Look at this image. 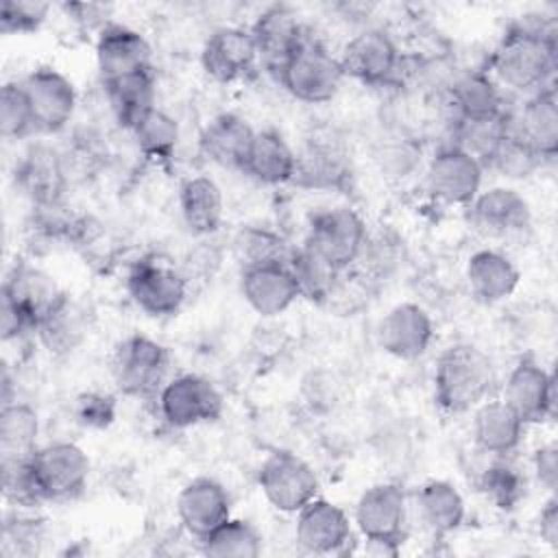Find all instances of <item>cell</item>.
<instances>
[{
	"label": "cell",
	"instance_id": "cell-1",
	"mask_svg": "<svg viewBox=\"0 0 558 558\" xmlns=\"http://www.w3.org/2000/svg\"><path fill=\"white\" fill-rule=\"evenodd\" d=\"M556 65V28L541 20H521L499 39L488 61V74L501 89L527 98L554 85Z\"/></svg>",
	"mask_w": 558,
	"mask_h": 558
},
{
	"label": "cell",
	"instance_id": "cell-2",
	"mask_svg": "<svg viewBox=\"0 0 558 558\" xmlns=\"http://www.w3.org/2000/svg\"><path fill=\"white\" fill-rule=\"evenodd\" d=\"M497 384L493 360L475 344H451L434 368V401L447 414H464L486 401Z\"/></svg>",
	"mask_w": 558,
	"mask_h": 558
},
{
	"label": "cell",
	"instance_id": "cell-3",
	"mask_svg": "<svg viewBox=\"0 0 558 558\" xmlns=\"http://www.w3.org/2000/svg\"><path fill=\"white\" fill-rule=\"evenodd\" d=\"M275 76L292 98L307 105H320L338 94L344 72L340 59L320 39L305 33Z\"/></svg>",
	"mask_w": 558,
	"mask_h": 558
},
{
	"label": "cell",
	"instance_id": "cell-4",
	"mask_svg": "<svg viewBox=\"0 0 558 558\" xmlns=\"http://www.w3.org/2000/svg\"><path fill=\"white\" fill-rule=\"evenodd\" d=\"M168 349L144 333H129L116 342L109 355V373L122 395L157 397L166 384Z\"/></svg>",
	"mask_w": 558,
	"mask_h": 558
},
{
	"label": "cell",
	"instance_id": "cell-5",
	"mask_svg": "<svg viewBox=\"0 0 558 558\" xmlns=\"http://www.w3.org/2000/svg\"><path fill=\"white\" fill-rule=\"evenodd\" d=\"M353 521L366 543L377 547V554L397 556L408 523V501L403 488L392 482L368 486L355 504Z\"/></svg>",
	"mask_w": 558,
	"mask_h": 558
},
{
	"label": "cell",
	"instance_id": "cell-6",
	"mask_svg": "<svg viewBox=\"0 0 558 558\" xmlns=\"http://www.w3.org/2000/svg\"><path fill=\"white\" fill-rule=\"evenodd\" d=\"M131 301L148 316L163 318L181 310L190 292L187 275L159 255L137 259L126 275Z\"/></svg>",
	"mask_w": 558,
	"mask_h": 558
},
{
	"label": "cell",
	"instance_id": "cell-7",
	"mask_svg": "<svg viewBox=\"0 0 558 558\" xmlns=\"http://www.w3.org/2000/svg\"><path fill=\"white\" fill-rule=\"evenodd\" d=\"M366 242L368 233L362 216L351 207H331L312 218L303 244L323 257L331 268L344 272L357 264Z\"/></svg>",
	"mask_w": 558,
	"mask_h": 558
},
{
	"label": "cell",
	"instance_id": "cell-8",
	"mask_svg": "<svg viewBox=\"0 0 558 558\" xmlns=\"http://www.w3.org/2000/svg\"><path fill=\"white\" fill-rule=\"evenodd\" d=\"M31 475L41 501L72 499L87 486L92 462L87 453L70 440L37 447L28 460Z\"/></svg>",
	"mask_w": 558,
	"mask_h": 558
},
{
	"label": "cell",
	"instance_id": "cell-9",
	"mask_svg": "<svg viewBox=\"0 0 558 558\" xmlns=\"http://www.w3.org/2000/svg\"><path fill=\"white\" fill-rule=\"evenodd\" d=\"M257 486L264 499L283 514H296L318 497L316 471L292 451H272L257 471Z\"/></svg>",
	"mask_w": 558,
	"mask_h": 558
},
{
	"label": "cell",
	"instance_id": "cell-10",
	"mask_svg": "<svg viewBox=\"0 0 558 558\" xmlns=\"http://www.w3.org/2000/svg\"><path fill=\"white\" fill-rule=\"evenodd\" d=\"M157 414L172 429L211 423L222 414V395L201 375L183 373L168 379L157 392Z\"/></svg>",
	"mask_w": 558,
	"mask_h": 558
},
{
	"label": "cell",
	"instance_id": "cell-11",
	"mask_svg": "<svg viewBox=\"0 0 558 558\" xmlns=\"http://www.w3.org/2000/svg\"><path fill=\"white\" fill-rule=\"evenodd\" d=\"M466 218L473 231L488 240H514L532 227L530 203L506 185L480 192L466 205Z\"/></svg>",
	"mask_w": 558,
	"mask_h": 558
},
{
	"label": "cell",
	"instance_id": "cell-12",
	"mask_svg": "<svg viewBox=\"0 0 558 558\" xmlns=\"http://www.w3.org/2000/svg\"><path fill=\"white\" fill-rule=\"evenodd\" d=\"M351 179V159L344 142L329 129L312 131L296 153L292 183L316 190H342Z\"/></svg>",
	"mask_w": 558,
	"mask_h": 558
},
{
	"label": "cell",
	"instance_id": "cell-13",
	"mask_svg": "<svg viewBox=\"0 0 558 558\" xmlns=\"http://www.w3.org/2000/svg\"><path fill=\"white\" fill-rule=\"evenodd\" d=\"M482 177L484 166L449 142L432 155L425 170V187L442 205L466 207L482 192Z\"/></svg>",
	"mask_w": 558,
	"mask_h": 558
},
{
	"label": "cell",
	"instance_id": "cell-14",
	"mask_svg": "<svg viewBox=\"0 0 558 558\" xmlns=\"http://www.w3.org/2000/svg\"><path fill=\"white\" fill-rule=\"evenodd\" d=\"M344 76H353L364 85H388L401 68V52L395 39L381 28H364L355 33L340 52Z\"/></svg>",
	"mask_w": 558,
	"mask_h": 558
},
{
	"label": "cell",
	"instance_id": "cell-15",
	"mask_svg": "<svg viewBox=\"0 0 558 558\" xmlns=\"http://www.w3.org/2000/svg\"><path fill=\"white\" fill-rule=\"evenodd\" d=\"M20 83L33 111L35 131L57 133L70 124L76 111V89L65 74L41 65L28 72Z\"/></svg>",
	"mask_w": 558,
	"mask_h": 558
},
{
	"label": "cell",
	"instance_id": "cell-16",
	"mask_svg": "<svg viewBox=\"0 0 558 558\" xmlns=\"http://www.w3.org/2000/svg\"><path fill=\"white\" fill-rule=\"evenodd\" d=\"M525 425L545 423L556 412V377L532 357H521L504 381L501 397Z\"/></svg>",
	"mask_w": 558,
	"mask_h": 558
},
{
	"label": "cell",
	"instance_id": "cell-17",
	"mask_svg": "<svg viewBox=\"0 0 558 558\" xmlns=\"http://www.w3.org/2000/svg\"><path fill=\"white\" fill-rule=\"evenodd\" d=\"M63 296L65 292L59 290L50 275L26 262H17L2 286V303L11 305L33 333Z\"/></svg>",
	"mask_w": 558,
	"mask_h": 558
},
{
	"label": "cell",
	"instance_id": "cell-18",
	"mask_svg": "<svg viewBox=\"0 0 558 558\" xmlns=\"http://www.w3.org/2000/svg\"><path fill=\"white\" fill-rule=\"evenodd\" d=\"M259 61L255 41L248 28L222 26L216 28L203 44L201 63L207 76L218 83H235L246 78Z\"/></svg>",
	"mask_w": 558,
	"mask_h": 558
},
{
	"label": "cell",
	"instance_id": "cell-19",
	"mask_svg": "<svg viewBox=\"0 0 558 558\" xmlns=\"http://www.w3.org/2000/svg\"><path fill=\"white\" fill-rule=\"evenodd\" d=\"M240 290L248 307L259 316H279L301 296L288 259L242 268Z\"/></svg>",
	"mask_w": 558,
	"mask_h": 558
},
{
	"label": "cell",
	"instance_id": "cell-20",
	"mask_svg": "<svg viewBox=\"0 0 558 558\" xmlns=\"http://www.w3.org/2000/svg\"><path fill=\"white\" fill-rule=\"evenodd\" d=\"M177 519L196 541H203L231 517V499L225 486L211 477H194L177 495Z\"/></svg>",
	"mask_w": 558,
	"mask_h": 558
},
{
	"label": "cell",
	"instance_id": "cell-21",
	"mask_svg": "<svg viewBox=\"0 0 558 558\" xmlns=\"http://www.w3.org/2000/svg\"><path fill=\"white\" fill-rule=\"evenodd\" d=\"M296 543L310 554H342L353 538L347 512L329 499L316 497L296 512Z\"/></svg>",
	"mask_w": 558,
	"mask_h": 558
},
{
	"label": "cell",
	"instance_id": "cell-22",
	"mask_svg": "<svg viewBox=\"0 0 558 558\" xmlns=\"http://www.w3.org/2000/svg\"><path fill=\"white\" fill-rule=\"evenodd\" d=\"M508 126L519 135L543 161H551L558 153V100L556 87H545L525 98L517 109H508Z\"/></svg>",
	"mask_w": 558,
	"mask_h": 558
},
{
	"label": "cell",
	"instance_id": "cell-23",
	"mask_svg": "<svg viewBox=\"0 0 558 558\" xmlns=\"http://www.w3.org/2000/svg\"><path fill=\"white\" fill-rule=\"evenodd\" d=\"M377 338L392 357L416 360L425 355L434 340V323L418 303H399L379 320Z\"/></svg>",
	"mask_w": 558,
	"mask_h": 558
},
{
	"label": "cell",
	"instance_id": "cell-24",
	"mask_svg": "<svg viewBox=\"0 0 558 558\" xmlns=\"http://www.w3.org/2000/svg\"><path fill=\"white\" fill-rule=\"evenodd\" d=\"M96 65L100 81L153 68L146 37L122 24H105L96 39Z\"/></svg>",
	"mask_w": 558,
	"mask_h": 558
},
{
	"label": "cell",
	"instance_id": "cell-25",
	"mask_svg": "<svg viewBox=\"0 0 558 558\" xmlns=\"http://www.w3.org/2000/svg\"><path fill=\"white\" fill-rule=\"evenodd\" d=\"M248 33L255 41L259 61L277 74L286 59L296 50L307 31L301 26L292 9L275 4L257 15Z\"/></svg>",
	"mask_w": 558,
	"mask_h": 558
},
{
	"label": "cell",
	"instance_id": "cell-26",
	"mask_svg": "<svg viewBox=\"0 0 558 558\" xmlns=\"http://www.w3.org/2000/svg\"><path fill=\"white\" fill-rule=\"evenodd\" d=\"M525 427L504 399H486L473 410V442L486 456H510L517 451Z\"/></svg>",
	"mask_w": 558,
	"mask_h": 558
},
{
	"label": "cell",
	"instance_id": "cell-27",
	"mask_svg": "<svg viewBox=\"0 0 558 558\" xmlns=\"http://www.w3.org/2000/svg\"><path fill=\"white\" fill-rule=\"evenodd\" d=\"M471 294L482 303H499L514 294L521 281V272L510 255L499 248L475 251L464 270Z\"/></svg>",
	"mask_w": 558,
	"mask_h": 558
},
{
	"label": "cell",
	"instance_id": "cell-28",
	"mask_svg": "<svg viewBox=\"0 0 558 558\" xmlns=\"http://www.w3.org/2000/svg\"><path fill=\"white\" fill-rule=\"evenodd\" d=\"M240 170L262 185L292 183L296 170V153L281 133L272 129L255 131Z\"/></svg>",
	"mask_w": 558,
	"mask_h": 558
},
{
	"label": "cell",
	"instance_id": "cell-29",
	"mask_svg": "<svg viewBox=\"0 0 558 558\" xmlns=\"http://www.w3.org/2000/svg\"><path fill=\"white\" fill-rule=\"evenodd\" d=\"M255 129L238 113H220L211 118L198 137V148L205 159L222 168H242Z\"/></svg>",
	"mask_w": 558,
	"mask_h": 558
},
{
	"label": "cell",
	"instance_id": "cell-30",
	"mask_svg": "<svg viewBox=\"0 0 558 558\" xmlns=\"http://www.w3.org/2000/svg\"><path fill=\"white\" fill-rule=\"evenodd\" d=\"M15 179L33 203L39 207H54L65 185L63 159L48 146H33L24 153Z\"/></svg>",
	"mask_w": 558,
	"mask_h": 558
},
{
	"label": "cell",
	"instance_id": "cell-31",
	"mask_svg": "<svg viewBox=\"0 0 558 558\" xmlns=\"http://www.w3.org/2000/svg\"><path fill=\"white\" fill-rule=\"evenodd\" d=\"M179 209L194 235H214L225 220V196L218 183L205 174L190 177L179 187Z\"/></svg>",
	"mask_w": 558,
	"mask_h": 558
},
{
	"label": "cell",
	"instance_id": "cell-32",
	"mask_svg": "<svg viewBox=\"0 0 558 558\" xmlns=\"http://www.w3.org/2000/svg\"><path fill=\"white\" fill-rule=\"evenodd\" d=\"M449 107L453 109V120L493 118L508 111L504 89L484 70H471L451 85Z\"/></svg>",
	"mask_w": 558,
	"mask_h": 558
},
{
	"label": "cell",
	"instance_id": "cell-33",
	"mask_svg": "<svg viewBox=\"0 0 558 558\" xmlns=\"http://www.w3.org/2000/svg\"><path fill=\"white\" fill-rule=\"evenodd\" d=\"M416 510L421 523L434 536L456 532L466 517V506L460 490L447 480H429L416 493Z\"/></svg>",
	"mask_w": 558,
	"mask_h": 558
},
{
	"label": "cell",
	"instance_id": "cell-34",
	"mask_svg": "<svg viewBox=\"0 0 558 558\" xmlns=\"http://www.w3.org/2000/svg\"><path fill=\"white\" fill-rule=\"evenodd\" d=\"M102 87H105L107 100L111 105V111L116 113L118 122L126 129H131L146 111L157 107L155 105L157 89H155L153 68L105 81Z\"/></svg>",
	"mask_w": 558,
	"mask_h": 558
},
{
	"label": "cell",
	"instance_id": "cell-35",
	"mask_svg": "<svg viewBox=\"0 0 558 558\" xmlns=\"http://www.w3.org/2000/svg\"><path fill=\"white\" fill-rule=\"evenodd\" d=\"M39 416L22 401L4 403L0 410V458L2 464L28 460L37 451Z\"/></svg>",
	"mask_w": 558,
	"mask_h": 558
},
{
	"label": "cell",
	"instance_id": "cell-36",
	"mask_svg": "<svg viewBox=\"0 0 558 558\" xmlns=\"http://www.w3.org/2000/svg\"><path fill=\"white\" fill-rule=\"evenodd\" d=\"M490 458L493 462L477 473V488L495 508L514 510L527 495V477L508 456Z\"/></svg>",
	"mask_w": 558,
	"mask_h": 558
},
{
	"label": "cell",
	"instance_id": "cell-37",
	"mask_svg": "<svg viewBox=\"0 0 558 558\" xmlns=\"http://www.w3.org/2000/svg\"><path fill=\"white\" fill-rule=\"evenodd\" d=\"M508 133V111L493 118L453 120L451 144L475 157L484 168L490 163L499 144Z\"/></svg>",
	"mask_w": 558,
	"mask_h": 558
},
{
	"label": "cell",
	"instance_id": "cell-38",
	"mask_svg": "<svg viewBox=\"0 0 558 558\" xmlns=\"http://www.w3.org/2000/svg\"><path fill=\"white\" fill-rule=\"evenodd\" d=\"M129 131L133 133L142 155L150 161L168 163L174 157L179 144V124L168 111L153 107Z\"/></svg>",
	"mask_w": 558,
	"mask_h": 558
},
{
	"label": "cell",
	"instance_id": "cell-39",
	"mask_svg": "<svg viewBox=\"0 0 558 558\" xmlns=\"http://www.w3.org/2000/svg\"><path fill=\"white\" fill-rule=\"evenodd\" d=\"M288 264L296 277L301 296L323 303L329 301L338 288V279L342 272L331 268L323 257H318L310 246L301 244L299 248L290 251Z\"/></svg>",
	"mask_w": 558,
	"mask_h": 558
},
{
	"label": "cell",
	"instance_id": "cell-40",
	"mask_svg": "<svg viewBox=\"0 0 558 558\" xmlns=\"http://www.w3.org/2000/svg\"><path fill=\"white\" fill-rule=\"evenodd\" d=\"M203 554L211 558H257L262 534L244 519H227L203 541Z\"/></svg>",
	"mask_w": 558,
	"mask_h": 558
},
{
	"label": "cell",
	"instance_id": "cell-41",
	"mask_svg": "<svg viewBox=\"0 0 558 558\" xmlns=\"http://www.w3.org/2000/svg\"><path fill=\"white\" fill-rule=\"evenodd\" d=\"M39 340L46 344L48 351L52 353H68L72 351L83 333V312L70 301V296L65 294L48 314L46 318L39 323L37 331Z\"/></svg>",
	"mask_w": 558,
	"mask_h": 558
},
{
	"label": "cell",
	"instance_id": "cell-42",
	"mask_svg": "<svg viewBox=\"0 0 558 558\" xmlns=\"http://www.w3.org/2000/svg\"><path fill=\"white\" fill-rule=\"evenodd\" d=\"M235 255L246 266L257 264H270V262H286L290 257V251L281 235H277L270 229L264 227H246L235 238Z\"/></svg>",
	"mask_w": 558,
	"mask_h": 558
},
{
	"label": "cell",
	"instance_id": "cell-43",
	"mask_svg": "<svg viewBox=\"0 0 558 558\" xmlns=\"http://www.w3.org/2000/svg\"><path fill=\"white\" fill-rule=\"evenodd\" d=\"M0 131L2 137L13 142V140H24L31 133H35V120L33 111L26 98V92L22 83H4L2 94H0Z\"/></svg>",
	"mask_w": 558,
	"mask_h": 558
},
{
	"label": "cell",
	"instance_id": "cell-44",
	"mask_svg": "<svg viewBox=\"0 0 558 558\" xmlns=\"http://www.w3.org/2000/svg\"><path fill=\"white\" fill-rule=\"evenodd\" d=\"M543 166V159L519 137L510 131L499 144L497 153L493 155L488 168H495L506 179H527Z\"/></svg>",
	"mask_w": 558,
	"mask_h": 558
},
{
	"label": "cell",
	"instance_id": "cell-45",
	"mask_svg": "<svg viewBox=\"0 0 558 558\" xmlns=\"http://www.w3.org/2000/svg\"><path fill=\"white\" fill-rule=\"evenodd\" d=\"M50 13L48 2L4 0L0 7V31L4 35H24L37 31Z\"/></svg>",
	"mask_w": 558,
	"mask_h": 558
},
{
	"label": "cell",
	"instance_id": "cell-46",
	"mask_svg": "<svg viewBox=\"0 0 558 558\" xmlns=\"http://www.w3.org/2000/svg\"><path fill=\"white\" fill-rule=\"evenodd\" d=\"M74 416L83 427L102 429L113 423L116 418V399L105 392H83L76 397L74 403Z\"/></svg>",
	"mask_w": 558,
	"mask_h": 558
},
{
	"label": "cell",
	"instance_id": "cell-47",
	"mask_svg": "<svg viewBox=\"0 0 558 558\" xmlns=\"http://www.w3.org/2000/svg\"><path fill=\"white\" fill-rule=\"evenodd\" d=\"M532 466H534V475L541 482V486L554 495L556 484H558V445H556V440H549L534 451Z\"/></svg>",
	"mask_w": 558,
	"mask_h": 558
},
{
	"label": "cell",
	"instance_id": "cell-48",
	"mask_svg": "<svg viewBox=\"0 0 558 558\" xmlns=\"http://www.w3.org/2000/svg\"><path fill=\"white\" fill-rule=\"evenodd\" d=\"M541 541L549 547H558V499L551 495L538 517Z\"/></svg>",
	"mask_w": 558,
	"mask_h": 558
}]
</instances>
